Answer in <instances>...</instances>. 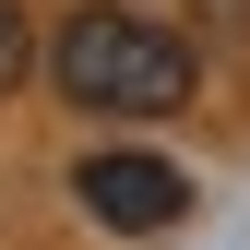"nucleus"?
<instances>
[{
    "instance_id": "nucleus-1",
    "label": "nucleus",
    "mask_w": 250,
    "mask_h": 250,
    "mask_svg": "<svg viewBox=\"0 0 250 250\" xmlns=\"http://www.w3.org/2000/svg\"><path fill=\"white\" fill-rule=\"evenodd\" d=\"M48 72H60V96L72 107H107V119H167V107H191V48L167 36V24H143V12H72L60 24V48H48Z\"/></svg>"
},
{
    "instance_id": "nucleus-2",
    "label": "nucleus",
    "mask_w": 250,
    "mask_h": 250,
    "mask_svg": "<svg viewBox=\"0 0 250 250\" xmlns=\"http://www.w3.org/2000/svg\"><path fill=\"white\" fill-rule=\"evenodd\" d=\"M83 214L96 227H119V238H155V227H179L191 214V179L167 167V155H143V143H107V155H83Z\"/></svg>"
},
{
    "instance_id": "nucleus-3",
    "label": "nucleus",
    "mask_w": 250,
    "mask_h": 250,
    "mask_svg": "<svg viewBox=\"0 0 250 250\" xmlns=\"http://www.w3.org/2000/svg\"><path fill=\"white\" fill-rule=\"evenodd\" d=\"M0 83H24V12L0 0Z\"/></svg>"
}]
</instances>
